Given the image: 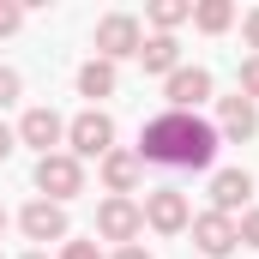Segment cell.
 Returning a JSON list of instances; mask_svg holds the SVG:
<instances>
[{
  "instance_id": "cell-1",
  "label": "cell",
  "mask_w": 259,
  "mask_h": 259,
  "mask_svg": "<svg viewBox=\"0 0 259 259\" xmlns=\"http://www.w3.org/2000/svg\"><path fill=\"white\" fill-rule=\"evenodd\" d=\"M217 145H223V139H217L211 121L163 109L157 121H145V133H139V163H163V169H211Z\"/></svg>"
},
{
  "instance_id": "cell-2",
  "label": "cell",
  "mask_w": 259,
  "mask_h": 259,
  "mask_svg": "<svg viewBox=\"0 0 259 259\" xmlns=\"http://www.w3.org/2000/svg\"><path fill=\"white\" fill-rule=\"evenodd\" d=\"M36 187H42V199L66 205L72 193H84V163H78L72 151H49V157H36Z\"/></svg>"
},
{
  "instance_id": "cell-3",
  "label": "cell",
  "mask_w": 259,
  "mask_h": 259,
  "mask_svg": "<svg viewBox=\"0 0 259 259\" xmlns=\"http://www.w3.org/2000/svg\"><path fill=\"white\" fill-rule=\"evenodd\" d=\"M139 42H145V30H139V18L133 12H109L103 24H97V61H127V55H139Z\"/></svg>"
},
{
  "instance_id": "cell-4",
  "label": "cell",
  "mask_w": 259,
  "mask_h": 259,
  "mask_svg": "<svg viewBox=\"0 0 259 259\" xmlns=\"http://www.w3.org/2000/svg\"><path fill=\"white\" fill-rule=\"evenodd\" d=\"M145 223L157 229V235H181L187 223H193V211H187V193L181 187H157V193H145Z\"/></svg>"
},
{
  "instance_id": "cell-5",
  "label": "cell",
  "mask_w": 259,
  "mask_h": 259,
  "mask_svg": "<svg viewBox=\"0 0 259 259\" xmlns=\"http://www.w3.org/2000/svg\"><path fill=\"white\" fill-rule=\"evenodd\" d=\"M66 145H72V157H109V151H115V121H109L103 109H84V115L66 127Z\"/></svg>"
},
{
  "instance_id": "cell-6",
  "label": "cell",
  "mask_w": 259,
  "mask_h": 259,
  "mask_svg": "<svg viewBox=\"0 0 259 259\" xmlns=\"http://www.w3.org/2000/svg\"><path fill=\"white\" fill-rule=\"evenodd\" d=\"M163 97H169L175 115H193L199 103L211 97V72H205V66H175V72L163 78Z\"/></svg>"
},
{
  "instance_id": "cell-7",
  "label": "cell",
  "mask_w": 259,
  "mask_h": 259,
  "mask_svg": "<svg viewBox=\"0 0 259 259\" xmlns=\"http://www.w3.org/2000/svg\"><path fill=\"white\" fill-rule=\"evenodd\" d=\"M193 247L205 259H229L241 241H235V217H223V211H199L193 217Z\"/></svg>"
},
{
  "instance_id": "cell-8",
  "label": "cell",
  "mask_w": 259,
  "mask_h": 259,
  "mask_svg": "<svg viewBox=\"0 0 259 259\" xmlns=\"http://www.w3.org/2000/svg\"><path fill=\"white\" fill-rule=\"evenodd\" d=\"M18 229H24L30 241H66V205H55V199H30L24 217H18Z\"/></svg>"
},
{
  "instance_id": "cell-9",
  "label": "cell",
  "mask_w": 259,
  "mask_h": 259,
  "mask_svg": "<svg viewBox=\"0 0 259 259\" xmlns=\"http://www.w3.org/2000/svg\"><path fill=\"white\" fill-rule=\"evenodd\" d=\"M97 229H103L109 241H127L133 247V235L145 229V211H139L133 199H103V205H97Z\"/></svg>"
},
{
  "instance_id": "cell-10",
  "label": "cell",
  "mask_w": 259,
  "mask_h": 259,
  "mask_svg": "<svg viewBox=\"0 0 259 259\" xmlns=\"http://www.w3.org/2000/svg\"><path fill=\"white\" fill-rule=\"evenodd\" d=\"M247 199H253V175H247V169H217V175H211V211L229 217V211L247 205Z\"/></svg>"
},
{
  "instance_id": "cell-11",
  "label": "cell",
  "mask_w": 259,
  "mask_h": 259,
  "mask_svg": "<svg viewBox=\"0 0 259 259\" xmlns=\"http://www.w3.org/2000/svg\"><path fill=\"white\" fill-rule=\"evenodd\" d=\"M253 133H259V109L247 103V97H241V91H235V97H223V115H217V139H235V145H241V139H253Z\"/></svg>"
},
{
  "instance_id": "cell-12",
  "label": "cell",
  "mask_w": 259,
  "mask_h": 259,
  "mask_svg": "<svg viewBox=\"0 0 259 259\" xmlns=\"http://www.w3.org/2000/svg\"><path fill=\"white\" fill-rule=\"evenodd\" d=\"M18 139H24V145H36V151L49 157V151H55V145L66 139V121L55 115V109H30V115L18 121Z\"/></svg>"
},
{
  "instance_id": "cell-13",
  "label": "cell",
  "mask_w": 259,
  "mask_h": 259,
  "mask_svg": "<svg viewBox=\"0 0 259 259\" xmlns=\"http://www.w3.org/2000/svg\"><path fill=\"white\" fill-rule=\"evenodd\" d=\"M139 169H145L139 151H109V157H103V187H109L115 199H127L133 187H139Z\"/></svg>"
},
{
  "instance_id": "cell-14",
  "label": "cell",
  "mask_w": 259,
  "mask_h": 259,
  "mask_svg": "<svg viewBox=\"0 0 259 259\" xmlns=\"http://www.w3.org/2000/svg\"><path fill=\"white\" fill-rule=\"evenodd\" d=\"M139 61H145V72H163V78H169V72L181 66V42H175V36H145V42H139Z\"/></svg>"
},
{
  "instance_id": "cell-15",
  "label": "cell",
  "mask_w": 259,
  "mask_h": 259,
  "mask_svg": "<svg viewBox=\"0 0 259 259\" xmlns=\"http://www.w3.org/2000/svg\"><path fill=\"white\" fill-rule=\"evenodd\" d=\"M78 97H91V103L97 97H115V66L109 61H84L78 66Z\"/></svg>"
},
{
  "instance_id": "cell-16",
  "label": "cell",
  "mask_w": 259,
  "mask_h": 259,
  "mask_svg": "<svg viewBox=\"0 0 259 259\" xmlns=\"http://www.w3.org/2000/svg\"><path fill=\"white\" fill-rule=\"evenodd\" d=\"M193 24L205 30V36H223V30L235 24V6H229V0H199V6H193Z\"/></svg>"
},
{
  "instance_id": "cell-17",
  "label": "cell",
  "mask_w": 259,
  "mask_h": 259,
  "mask_svg": "<svg viewBox=\"0 0 259 259\" xmlns=\"http://www.w3.org/2000/svg\"><path fill=\"white\" fill-rule=\"evenodd\" d=\"M193 18V0H157L151 6V24H157V36H169L175 24H187Z\"/></svg>"
},
{
  "instance_id": "cell-18",
  "label": "cell",
  "mask_w": 259,
  "mask_h": 259,
  "mask_svg": "<svg viewBox=\"0 0 259 259\" xmlns=\"http://www.w3.org/2000/svg\"><path fill=\"white\" fill-rule=\"evenodd\" d=\"M241 97L259 109V55H247V61H241Z\"/></svg>"
},
{
  "instance_id": "cell-19",
  "label": "cell",
  "mask_w": 259,
  "mask_h": 259,
  "mask_svg": "<svg viewBox=\"0 0 259 259\" xmlns=\"http://www.w3.org/2000/svg\"><path fill=\"white\" fill-rule=\"evenodd\" d=\"M235 241H241V247H259V205H253V211H241V223H235Z\"/></svg>"
},
{
  "instance_id": "cell-20",
  "label": "cell",
  "mask_w": 259,
  "mask_h": 259,
  "mask_svg": "<svg viewBox=\"0 0 259 259\" xmlns=\"http://www.w3.org/2000/svg\"><path fill=\"white\" fill-rule=\"evenodd\" d=\"M18 24H24V6L18 0H0V36H12Z\"/></svg>"
},
{
  "instance_id": "cell-21",
  "label": "cell",
  "mask_w": 259,
  "mask_h": 259,
  "mask_svg": "<svg viewBox=\"0 0 259 259\" xmlns=\"http://www.w3.org/2000/svg\"><path fill=\"white\" fill-rule=\"evenodd\" d=\"M61 259H103V253H97V241H66Z\"/></svg>"
},
{
  "instance_id": "cell-22",
  "label": "cell",
  "mask_w": 259,
  "mask_h": 259,
  "mask_svg": "<svg viewBox=\"0 0 259 259\" xmlns=\"http://www.w3.org/2000/svg\"><path fill=\"white\" fill-rule=\"evenodd\" d=\"M12 97H18V72H12V66H0V109H6Z\"/></svg>"
},
{
  "instance_id": "cell-23",
  "label": "cell",
  "mask_w": 259,
  "mask_h": 259,
  "mask_svg": "<svg viewBox=\"0 0 259 259\" xmlns=\"http://www.w3.org/2000/svg\"><path fill=\"white\" fill-rule=\"evenodd\" d=\"M241 30H247V42H253V55H259V6L247 12V18H241Z\"/></svg>"
},
{
  "instance_id": "cell-24",
  "label": "cell",
  "mask_w": 259,
  "mask_h": 259,
  "mask_svg": "<svg viewBox=\"0 0 259 259\" xmlns=\"http://www.w3.org/2000/svg\"><path fill=\"white\" fill-rule=\"evenodd\" d=\"M12 145H18V133H12V127H6V121H0V163L12 157Z\"/></svg>"
},
{
  "instance_id": "cell-25",
  "label": "cell",
  "mask_w": 259,
  "mask_h": 259,
  "mask_svg": "<svg viewBox=\"0 0 259 259\" xmlns=\"http://www.w3.org/2000/svg\"><path fill=\"white\" fill-rule=\"evenodd\" d=\"M115 259H151V253H145V247L133 241V247H121V253H115Z\"/></svg>"
},
{
  "instance_id": "cell-26",
  "label": "cell",
  "mask_w": 259,
  "mask_h": 259,
  "mask_svg": "<svg viewBox=\"0 0 259 259\" xmlns=\"http://www.w3.org/2000/svg\"><path fill=\"white\" fill-rule=\"evenodd\" d=\"M0 235H6V211H0Z\"/></svg>"
},
{
  "instance_id": "cell-27",
  "label": "cell",
  "mask_w": 259,
  "mask_h": 259,
  "mask_svg": "<svg viewBox=\"0 0 259 259\" xmlns=\"http://www.w3.org/2000/svg\"><path fill=\"white\" fill-rule=\"evenodd\" d=\"M24 259H49V253H24Z\"/></svg>"
}]
</instances>
